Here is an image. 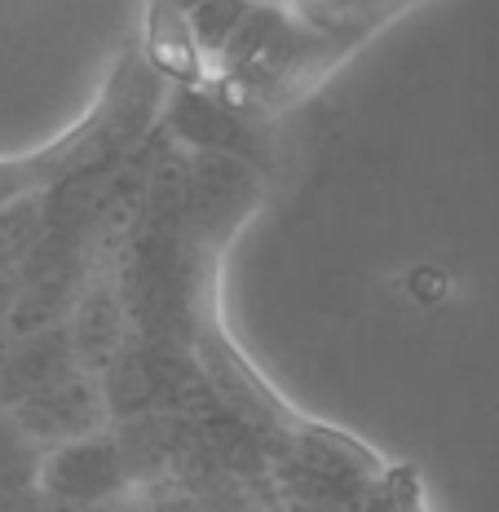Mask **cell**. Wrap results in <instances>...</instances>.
Segmentation results:
<instances>
[{"instance_id": "13", "label": "cell", "mask_w": 499, "mask_h": 512, "mask_svg": "<svg viewBox=\"0 0 499 512\" xmlns=\"http://www.w3.org/2000/svg\"><path fill=\"white\" fill-rule=\"evenodd\" d=\"M155 5H159V9H173V14H190L199 0H155Z\"/></svg>"}, {"instance_id": "14", "label": "cell", "mask_w": 499, "mask_h": 512, "mask_svg": "<svg viewBox=\"0 0 499 512\" xmlns=\"http://www.w3.org/2000/svg\"><path fill=\"white\" fill-rule=\"evenodd\" d=\"M371 5H376V9H380V18H385L389 9H398V5H402V0H371Z\"/></svg>"}, {"instance_id": "6", "label": "cell", "mask_w": 499, "mask_h": 512, "mask_svg": "<svg viewBox=\"0 0 499 512\" xmlns=\"http://www.w3.org/2000/svg\"><path fill=\"white\" fill-rule=\"evenodd\" d=\"M67 336L76 349V367L80 371H98L129 345V314L124 301L106 279H93L80 287L76 305L67 309Z\"/></svg>"}, {"instance_id": "8", "label": "cell", "mask_w": 499, "mask_h": 512, "mask_svg": "<svg viewBox=\"0 0 499 512\" xmlns=\"http://www.w3.org/2000/svg\"><path fill=\"white\" fill-rule=\"evenodd\" d=\"M248 14H252L248 0H199V5L186 14V27H190V40H195L199 58L217 62L221 49L235 40V31L243 27Z\"/></svg>"}, {"instance_id": "16", "label": "cell", "mask_w": 499, "mask_h": 512, "mask_svg": "<svg viewBox=\"0 0 499 512\" xmlns=\"http://www.w3.org/2000/svg\"><path fill=\"white\" fill-rule=\"evenodd\" d=\"M129 512H142V508H129Z\"/></svg>"}, {"instance_id": "2", "label": "cell", "mask_w": 499, "mask_h": 512, "mask_svg": "<svg viewBox=\"0 0 499 512\" xmlns=\"http://www.w3.org/2000/svg\"><path fill=\"white\" fill-rule=\"evenodd\" d=\"M323 45L332 40L301 23L288 5H252L235 40L221 49L217 71L243 98H265V93H279L292 80L310 76L323 62Z\"/></svg>"}, {"instance_id": "1", "label": "cell", "mask_w": 499, "mask_h": 512, "mask_svg": "<svg viewBox=\"0 0 499 512\" xmlns=\"http://www.w3.org/2000/svg\"><path fill=\"white\" fill-rule=\"evenodd\" d=\"M151 106H155V76L146 67H124L120 80L111 84V93L102 98V106L71 137H62L58 146H49V151L31 159H9V164L0 159V208L9 199L27 195V190H53L62 181L89 173V168L120 164V155L151 124Z\"/></svg>"}, {"instance_id": "15", "label": "cell", "mask_w": 499, "mask_h": 512, "mask_svg": "<svg viewBox=\"0 0 499 512\" xmlns=\"http://www.w3.org/2000/svg\"><path fill=\"white\" fill-rule=\"evenodd\" d=\"M248 5H288V0H248Z\"/></svg>"}, {"instance_id": "4", "label": "cell", "mask_w": 499, "mask_h": 512, "mask_svg": "<svg viewBox=\"0 0 499 512\" xmlns=\"http://www.w3.org/2000/svg\"><path fill=\"white\" fill-rule=\"evenodd\" d=\"M14 415V424L23 429L31 442L40 446H58L71 442V437L111 429V411H106L102 384L93 371H67V376L40 384L27 398H18L14 407H5Z\"/></svg>"}, {"instance_id": "3", "label": "cell", "mask_w": 499, "mask_h": 512, "mask_svg": "<svg viewBox=\"0 0 499 512\" xmlns=\"http://www.w3.org/2000/svg\"><path fill=\"white\" fill-rule=\"evenodd\" d=\"M129 486L133 477H129V464H124L115 429H98V433L71 437V442L45 446V455H40L36 490L58 499V504L102 512V508L124 504Z\"/></svg>"}, {"instance_id": "5", "label": "cell", "mask_w": 499, "mask_h": 512, "mask_svg": "<svg viewBox=\"0 0 499 512\" xmlns=\"http://www.w3.org/2000/svg\"><path fill=\"white\" fill-rule=\"evenodd\" d=\"M164 124H168V133H173L182 146H190L195 155L248 159L252 146H257L252 124L243 120V111L226 106L204 89H177L173 102L164 106Z\"/></svg>"}, {"instance_id": "10", "label": "cell", "mask_w": 499, "mask_h": 512, "mask_svg": "<svg viewBox=\"0 0 499 512\" xmlns=\"http://www.w3.org/2000/svg\"><path fill=\"white\" fill-rule=\"evenodd\" d=\"M151 53L164 62L173 76H195V40H190V27H186V14H173V9H159L155 5V18H151Z\"/></svg>"}, {"instance_id": "11", "label": "cell", "mask_w": 499, "mask_h": 512, "mask_svg": "<svg viewBox=\"0 0 499 512\" xmlns=\"http://www.w3.org/2000/svg\"><path fill=\"white\" fill-rule=\"evenodd\" d=\"M142 512H212V508L177 477H159V482H146L142 490Z\"/></svg>"}, {"instance_id": "12", "label": "cell", "mask_w": 499, "mask_h": 512, "mask_svg": "<svg viewBox=\"0 0 499 512\" xmlns=\"http://www.w3.org/2000/svg\"><path fill=\"white\" fill-rule=\"evenodd\" d=\"M18 296H23V270H0V327L14 318Z\"/></svg>"}, {"instance_id": "7", "label": "cell", "mask_w": 499, "mask_h": 512, "mask_svg": "<svg viewBox=\"0 0 499 512\" xmlns=\"http://www.w3.org/2000/svg\"><path fill=\"white\" fill-rule=\"evenodd\" d=\"M49 230V190H27L0 208V270H23Z\"/></svg>"}, {"instance_id": "9", "label": "cell", "mask_w": 499, "mask_h": 512, "mask_svg": "<svg viewBox=\"0 0 499 512\" xmlns=\"http://www.w3.org/2000/svg\"><path fill=\"white\" fill-rule=\"evenodd\" d=\"M40 455H45V446L31 442L9 411H0V495H9V490H36Z\"/></svg>"}]
</instances>
